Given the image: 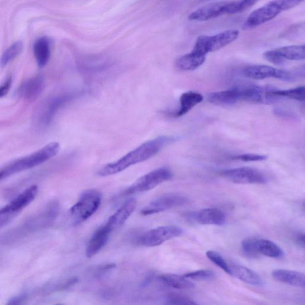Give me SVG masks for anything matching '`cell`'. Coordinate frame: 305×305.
<instances>
[{
    "mask_svg": "<svg viewBox=\"0 0 305 305\" xmlns=\"http://www.w3.org/2000/svg\"><path fill=\"white\" fill-rule=\"evenodd\" d=\"M38 193V186H32L14 198L6 207L2 208L1 210L3 212L17 215L35 200Z\"/></svg>",
    "mask_w": 305,
    "mask_h": 305,
    "instance_id": "17",
    "label": "cell"
},
{
    "mask_svg": "<svg viewBox=\"0 0 305 305\" xmlns=\"http://www.w3.org/2000/svg\"><path fill=\"white\" fill-rule=\"evenodd\" d=\"M204 100V96L201 94L194 91H188L181 95L180 98V107L173 116L179 118L187 114L195 106Z\"/></svg>",
    "mask_w": 305,
    "mask_h": 305,
    "instance_id": "22",
    "label": "cell"
},
{
    "mask_svg": "<svg viewBox=\"0 0 305 305\" xmlns=\"http://www.w3.org/2000/svg\"><path fill=\"white\" fill-rule=\"evenodd\" d=\"M257 247L260 255L275 259H281L285 256L282 248L270 240L257 239Z\"/></svg>",
    "mask_w": 305,
    "mask_h": 305,
    "instance_id": "26",
    "label": "cell"
},
{
    "mask_svg": "<svg viewBox=\"0 0 305 305\" xmlns=\"http://www.w3.org/2000/svg\"><path fill=\"white\" fill-rule=\"evenodd\" d=\"M111 233L106 225L101 226L97 230L88 242L86 249L87 258L94 257L106 246Z\"/></svg>",
    "mask_w": 305,
    "mask_h": 305,
    "instance_id": "18",
    "label": "cell"
},
{
    "mask_svg": "<svg viewBox=\"0 0 305 305\" xmlns=\"http://www.w3.org/2000/svg\"><path fill=\"white\" fill-rule=\"evenodd\" d=\"M12 85V79L11 77L8 78L4 83H3L1 86H0V97L5 96L8 94L10 87Z\"/></svg>",
    "mask_w": 305,
    "mask_h": 305,
    "instance_id": "38",
    "label": "cell"
},
{
    "mask_svg": "<svg viewBox=\"0 0 305 305\" xmlns=\"http://www.w3.org/2000/svg\"><path fill=\"white\" fill-rule=\"evenodd\" d=\"M185 277L193 280H208L214 277V272L207 269L187 273L184 275Z\"/></svg>",
    "mask_w": 305,
    "mask_h": 305,
    "instance_id": "35",
    "label": "cell"
},
{
    "mask_svg": "<svg viewBox=\"0 0 305 305\" xmlns=\"http://www.w3.org/2000/svg\"><path fill=\"white\" fill-rule=\"evenodd\" d=\"M159 279L166 285L175 289L189 290L194 287L193 283L190 282L189 278L184 275L165 274L159 276Z\"/></svg>",
    "mask_w": 305,
    "mask_h": 305,
    "instance_id": "27",
    "label": "cell"
},
{
    "mask_svg": "<svg viewBox=\"0 0 305 305\" xmlns=\"http://www.w3.org/2000/svg\"><path fill=\"white\" fill-rule=\"evenodd\" d=\"M101 193L98 190L90 189L81 194L79 200L70 209V215L74 225L83 223L95 214L100 207Z\"/></svg>",
    "mask_w": 305,
    "mask_h": 305,
    "instance_id": "4",
    "label": "cell"
},
{
    "mask_svg": "<svg viewBox=\"0 0 305 305\" xmlns=\"http://www.w3.org/2000/svg\"><path fill=\"white\" fill-rule=\"evenodd\" d=\"M186 217L188 220L196 221L202 225L222 226L226 222L225 215L215 208H207L197 212H190Z\"/></svg>",
    "mask_w": 305,
    "mask_h": 305,
    "instance_id": "15",
    "label": "cell"
},
{
    "mask_svg": "<svg viewBox=\"0 0 305 305\" xmlns=\"http://www.w3.org/2000/svg\"><path fill=\"white\" fill-rule=\"evenodd\" d=\"M205 56H201L191 52L177 60L176 65L179 69L184 71L194 70L205 63Z\"/></svg>",
    "mask_w": 305,
    "mask_h": 305,
    "instance_id": "25",
    "label": "cell"
},
{
    "mask_svg": "<svg viewBox=\"0 0 305 305\" xmlns=\"http://www.w3.org/2000/svg\"><path fill=\"white\" fill-rule=\"evenodd\" d=\"M272 88L244 84L234 87L233 89L238 92L241 100L257 104H270L277 101L279 98L272 94V91L274 90Z\"/></svg>",
    "mask_w": 305,
    "mask_h": 305,
    "instance_id": "11",
    "label": "cell"
},
{
    "mask_svg": "<svg viewBox=\"0 0 305 305\" xmlns=\"http://www.w3.org/2000/svg\"><path fill=\"white\" fill-rule=\"evenodd\" d=\"M220 175L234 183L239 184H264L267 177L260 170L251 167H241L223 170Z\"/></svg>",
    "mask_w": 305,
    "mask_h": 305,
    "instance_id": "10",
    "label": "cell"
},
{
    "mask_svg": "<svg viewBox=\"0 0 305 305\" xmlns=\"http://www.w3.org/2000/svg\"><path fill=\"white\" fill-rule=\"evenodd\" d=\"M256 239L249 238L244 239L242 243V250L246 257L250 258H256L260 256L257 247Z\"/></svg>",
    "mask_w": 305,
    "mask_h": 305,
    "instance_id": "32",
    "label": "cell"
},
{
    "mask_svg": "<svg viewBox=\"0 0 305 305\" xmlns=\"http://www.w3.org/2000/svg\"><path fill=\"white\" fill-rule=\"evenodd\" d=\"M71 98H72V96L71 95H63L62 96L53 99L48 104L47 109H46L44 113L43 116L41 117L42 122L47 124L50 122L57 111H58V110L64 104L69 101Z\"/></svg>",
    "mask_w": 305,
    "mask_h": 305,
    "instance_id": "28",
    "label": "cell"
},
{
    "mask_svg": "<svg viewBox=\"0 0 305 305\" xmlns=\"http://www.w3.org/2000/svg\"><path fill=\"white\" fill-rule=\"evenodd\" d=\"M244 76L255 80L275 79L286 82H293L299 78L296 70L289 71L275 69L267 65H251L243 70Z\"/></svg>",
    "mask_w": 305,
    "mask_h": 305,
    "instance_id": "8",
    "label": "cell"
},
{
    "mask_svg": "<svg viewBox=\"0 0 305 305\" xmlns=\"http://www.w3.org/2000/svg\"><path fill=\"white\" fill-rule=\"evenodd\" d=\"M232 160L240 161L246 162H260L267 160V156L253 154H246L235 156L231 158Z\"/></svg>",
    "mask_w": 305,
    "mask_h": 305,
    "instance_id": "36",
    "label": "cell"
},
{
    "mask_svg": "<svg viewBox=\"0 0 305 305\" xmlns=\"http://www.w3.org/2000/svg\"><path fill=\"white\" fill-rule=\"evenodd\" d=\"M272 277L276 281L298 287L305 286V275L302 272L286 269H276L272 272Z\"/></svg>",
    "mask_w": 305,
    "mask_h": 305,
    "instance_id": "19",
    "label": "cell"
},
{
    "mask_svg": "<svg viewBox=\"0 0 305 305\" xmlns=\"http://www.w3.org/2000/svg\"><path fill=\"white\" fill-rule=\"evenodd\" d=\"M241 100L240 95L235 89L215 92L209 94L208 101L210 104L221 106H230L237 104Z\"/></svg>",
    "mask_w": 305,
    "mask_h": 305,
    "instance_id": "21",
    "label": "cell"
},
{
    "mask_svg": "<svg viewBox=\"0 0 305 305\" xmlns=\"http://www.w3.org/2000/svg\"><path fill=\"white\" fill-rule=\"evenodd\" d=\"M207 257L213 263L224 271L227 274L232 275V271L230 265L227 263L221 255L215 251L209 250L207 252Z\"/></svg>",
    "mask_w": 305,
    "mask_h": 305,
    "instance_id": "31",
    "label": "cell"
},
{
    "mask_svg": "<svg viewBox=\"0 0 305 305\" xmlns=\"http://www.w3.org/2000/svg\"><path fill=\"white\" fill-rule=\"evenodd\" d=\"M272 94L278 98L286 97L299 101H304L305 98L304 87H298L293 89L285 90L274 89L272 91Z\"/></svg>",
    "mask_w": 305,
    "mask_h": 305,
    "instance_id": "30",
    "label": "cell"
},
{
    "mask_svg": "<svg viewBox=\"0 0 305 305\" xmlns=\"http://www.w3.org/2000/svg\"><path fill=\"white\" fill-rule=\"evenodd\" d=\"M60 210L58 201H52L49 203L43 211L39 212L21 226L20 228L16 230L15 232L12 233V236H20L26 233L33 232L47 226L55 221L58 217Z\"/></svg>",
    "mask_w": 305,
    "mask_h": 305,
    "instance_id": "6",
    "label": "cell"
},
{
    "mask_svg": "<svg viewBox=\"0 0 305 305\" xmlns=\"http://www.w3.org/2000/svg\"><path fill=\"white\" fill-rule=\"evenodd\" d=\"M234 1H222L209 3L190 14L189 19L205 22L217 18L223 15H230Z\"/></svg>",
    "mask_w": 305,
    "mask_h": 305,
    "instance_id": "13",
    "label": "cell"
},
{
    "mask_svg": "<svg viewBox=\"0 0 305 305\" xmlns=\"http://www.w3.org/2000/svg\"><path fill=\"white\" fill-rule=\"evenodd\" d=\"M263 56L266 60L276 65H283L287 60H302L305 58V46H285L266 52Z\"/></svg>",
    "mask_w": 305,
    "mask_h": 305,
    "instance_id": "14",
    "label": "cell"
},
{
    "mask_svg": "<svg viewBox=\"0 0 305 305\" xmlns=\"http://www.w3.org/2000/svg\"><path fill=\"white\" fill-rule=\"evenodd\" d=\"M23 45L22 42L17 41L10 45L3 53L0 58V67H4L8 65L12 60L15 59L23 50Z\"/></svg>",
    "mask_w": 305,
    "mask_h": 305,
    "instance_id": "29",
    "label": "cell"
},
{
    "mask_svg": "<svg viewBox=\"0 0 305 305\" xmlns=\"http://www.w3.org/2000/svg\"><path fill=\"white\" fill-rule=\"evenodd\" d=\"M176 138L161 136L145 142L131 151L119 160L106 164L99 170L98 175L107 176L124 171L130 166L144 162L158 154L166 145L172 143Z\"/></svg>",
    "mask_w": 305,
    "mask_h": 305,
    "instance_id": "1",
    "label": "cell"
},
{
    "mask_svg": "<svg viewBox=\"0 0 305 305\" xmlns=\"http://www.w3.org/2000/svg\"><path fill=\"white\" fill-rule=\"evenodd\" d=\"M167 303L170 304H196V301L190 297L182 295V294H170L166 298Z\"/></svg>",
    "mask_w": 305,
    "mask_h": 305,
    "instance_id": "34",
    "label": "cell"
},
{
    "mask_svg": "<svg viewBox=\"0 0 305 305\" xmlns=\"http://www.w3.org/2000/svg\"><path fill=\"white\" fill-rule=\"evenodd\" d=\"M188 201V198L182 194H166L150 202L142 209L140 213L144 216L157 214L172 208L181 207L186 204Z\"/></svg>",
    "mask_w": 305,
    "mask_h": 305,
    "instance_id": "12",
    "label": "cell"
},
{
    "mask_svg": "<svg viewBox=\"0 0 305 305\" xmlns=\"http://www.w3.org/2000/svg\"><path fill=\"white\" fill-rule=\"evenodd\" d=\"M16 215L12 213L3 212L0 209V228L8 224Z\"/></svg>",
    "mask_w": 305,
    "mask_h": 305,
    "instance_id": "37",
    "label": "cell"
},
{
    "mask_svg": "<svg viewBox=\"0 0 305 305\" xmlns=\"http://www.w3.org/2000/svg\"><path fill=\"white\" fill-rule=\"evenodd\" d=\"M60 148L59 143L57 142H52L40 150L10 163L4 167L0 168V181L8 178L17 173L36 167L43 164L55 157L58 154Z\"/></svg>",
    "mask_w": 305,
    "mask_h": 305,
    "instance_id": "2",
    "label": "cell"
},
{
    "mask_svg": "<svg viewBox=\"0 0 305 305\" xmlns=\"http://www.w3.org/2000/svg\"><path fill=\"white\" fill-rule=\"evenodd\" d=\"M183 233V230L173 225L162 226L149 230L138 240V243L145 247L161 245L166 241L176 238Z\"/></svg>",
    "mask_w": 305,
    "mask_h": 305,
    "instance_id": "9",
    "label": "cell"
},
{
    "mask_svg": "<svg viewBox=\"0 0 305 305\" xmlns=\"http://www.w3.org/2000/svg\"><path fill=\"white\" fill-rule=\"evenodd\" d=\"M239 36V31L229 30L221 33L209 36L200 35L198 37L192 49L196 54L207 56L209 53L219 50L237 40Z\"/></svg>",
    "mask_w": 305,
    "mask_h": 305,
    "instance_id": "5",
    "label": "cell"
},
{
    "mask_svg": "<svg viewBox=\"0 0 305 305\" xmlns=\"http://www.w3.org/2000/svg\"><path fill=\"white\" fill-rule=\"evenodd\" d=\"M260 0H236L234 1L230 15L242 13L251 8Z\"/></svg>",
    "mask_w": 305,
    "mask_h": 305,
    "instance_id": "33",
    "label": "cell"
},
{
    "mask_svg": "<svg viewBox=\"0 0 305 305\" xmlns=\"http://www.w3.org/2000/svg\"><path fill=\"white\" fill-rule=\"evenodd\" d=\"M295 242L298 246L301 248L304 247V235L303 233H298L296 234L295 238Z\"/></svg>",
    "mask_w": 305,
    "mask_h": 305,
    "instance_id": "40",
    "label": "cell"
},
{
    "mask_svg": "<svg viewBox=\"0 0 305 305\" xmlns=\"http://www.w3.org/2000/svg\"><path fill=\"white\" fill-rule=\"evenodd\" d=\"M137 200L135 198L128 199L108 219L105 225L112 232L120 228L125 223L135 211Z\"/></svg>",
    "mask_w": 305,
    "mask_h": 305,
    "instance_id": "16",
    "label": "cell"
},
{
    "mask_svg": "<svg viewBox=\"0 0 305 305\" xmlns=\"http://www.w3.org/2000/svg\"><path fill=\"white\" fill-rule=\"evenodd\" d=\"M34 53L39 67H44L47 65L51 54L48 38L44 37L38 39L34 45Z\"/></svg>",
    "mask_w": 305,
    "mask_h": 305,
    "instance_id": "24",
    "label": "cell"
},
{
    "mask_svg": "<svg viewBox=\"0 0 305 305\" xmlns=\"http://www.w3.org/2000/svg\"><path fill=\"white\" fill-rule=\"evenodd\" d=\"M26 294H22L18 296H15L9 300L8 304H22L23 301L26 299Z\"/></svg>",
    "mask_w": 305,
    "mask_h": 305,
    "instance_id": "39",
    "label": "cell"
},
{
    "mask_svg": "<svg viewBox=\"0 0 305 305\" xmlns=\"http://www.w3.org/2000/svg\"><path fill=\"white\" fill-rule=\"evenodd\" d=\"M44 86V78L36 75L31 78L19 88V94L29 100H33L41 93Z\"/></svg>",
    "mask_w": 305,
    "mask_h": 305,
    "instance_id": "20",
    "label": "cell"
},
{
    "mask_svg": "<svg viewBox=\"0 0 305 305\" xmlns=\"http://www.w3.org/2000/svg\"><path fill=\"white\" fill-rule=\"evenodd\" d=\"M172 172L168 168H161L147 173L138 179L122 193L124 196L148 191L172 178Z\"/></svg>",
    "mask_w": 305,
    "mask_h": 305,
    "instance_id": "7",
    "label": "cell"
},
{
    "mask_svg": "<svg viewBox=\"0 0 305 305\" xmlns=\"http://www.w3.org/2000/svg\"><path fill=\"white\" fill-rule=\"evenodd\" d=\"M304 0H274L255 10L243 24L244 30H251L269 22L286 10L300 4Z\"/></svg>",
    "mask_w": 305,
    "mask_h": 305,
    "instance_id": "3",
    "label": "cell"
},
{
    "mask_svg": "<svg viewBox=\"0 0 305 305\" xmlns=\"http://www.w3.org/2000/svg\"><path fill=\"white\" fill-rule=\"evenodd\" d=\"M232 271V276H235L244 283L255 286H262L264 281L260 275L250 269L240 265L230 266Z\"/></svg>",
    "mask_w": 305,
    "mask_h": 305,
    "instance_id": "23",
    "label": "cell"
}]
</instances>
